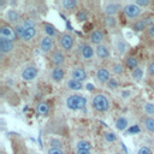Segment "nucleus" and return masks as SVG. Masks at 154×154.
I'll return each instance as SVG.
<instances>
[{"instance_id":"79ce46f5","label":"nucleus","mask_w":154,"mask_h":154,"mask_svg":"<svg viewBox=\"0 0 154 154\" xmlns=\"http://www.w3.org/2000/svg\"><path fill=\"white\" fill-rule=\"evenodd\" d=\"M137 154H150V149H149V147L143 146V147H141V148L138 149Z\"/></svg>"},{"instance_id":"423d86ee","label":"nucleus","mask_w":154,"mask_h":154,"mask_svg":"<svg viewBox=\"0 0 154 154\" xmlns=\"http://www.w3.org/2000/svg\"><path fill=\"white\" fill-rule=\"evenodd\" d=\"M73 45H75L73 36H72L70 32H64V34L60 35V47H61L64 51H66V52L72 51Z\"/></svg>"},{"instance_id":"aec40b11","label":"nucleus","mask_w":154,"mask_h":154,"mask_svg":"<svg viewBox=\"0 0 154 154\" xmlns=\"http://www.w3.org/2000/svg\"><path fill=\"white\" fill-rule=\"evenodd\" d=\"M66 87H67L69 89H71V90L77 91V90H81V89L83 88V84H82V82H78V81H76V79H73V78H70V79L66 82Z\"/></svg>"},{"instance_id":"bb28decb","label":"nucleus","mask_w":154,"mask_h":154,"mask_svg":"<svg viewBox=\"0 0 154 154\" xmlns=\"http://www.w3.org/2000/svg\"><path fill=\"white\" fill-rule=\"evenodd\" d=\"M61 6L65 8V10H75L77 6H78V1L76 0H63L61 1Z\"/></svg>"},{"instance_id":"6ab92c4d","label":"nucleus","mask_w":154,"mask_h":154,"mask_svg":"<svg viewBox=\"0 0 154 154\" xmlns=\"http://www.w3.org/2000/svg\"><path fill=\"white\" fill-rule=\"evenodd\" d=\"M146 28H147V25H146L144 19H137V20H135V22L132 23V25H131V29H132L134 31H136V32H141V31H143Z\"/></svg>"},{"instance_id":"473e14b6","label":"nucleus","mask_w":154,"mask_h":154,"mask_svg":"<svg viewBox=\"0 0 154 154\" xmlns=\"http://www.w3.org/2000/svg\"><path fill=\"white\" fill-rule=\"evenodd\" d=\"M14 31H16L17 37H19V38L23 40L24 34H25V28H24L22 24H17V25H14Z\"/></svg>"},{"instance_id":"cd10ccee","label":"nucleus","mask_w":154,"mask_h":154,"mask_svg":"<svg viewBox=\"0 0 154 154\" xmlns=\"http://www.w3.org/2000/svg\"><path fill=\"white\" fill-rule=\"evenodd\" d=\"M43 31H45L46 35L49 36V37H53V36L57 35L55 28H54L52 24H49V23H43Z\"/></svg>"},{"instance_id":"8fccbe9b","label":"nucleus","mask_w":154,"mask_h":154,"mask_svg":"<svg viewBox=\"0 0 154 154\" xmlns=\"http://www.w3.org/2000/svg\"><path fill=\"white\" fill-rule=\"evenodd\" d=\"M114 154H122V153H114Z\"/></svg>"},{"instance_id":"a878e982","label":"nucleus","mask_w":154,"mask_h":154,"mask_svg":"<svg viewBox=\"0 0 154 154\" xmlns=\"http://www.w3.org/2000/svg\"><path fill=\"white\" fill-rule=\"evenodd\" d=\"M36 112H37L38 114H41V116L48 114V112H49V106H48V103H46V102H40V103H37V106H36Z\"/></svg>"},{"instance_id":"f8f14e48","label":"nucleus","mask_w":154,"mask_h":154,"mask_svg":"<svg viewBox=\"0 0 154 154\" xmlns=\"http://www.w3.org/2000/svg\"><path fill=\"white\" fill-rule=\"evenodd\" d=\"M111 72L106 67H100L97 71H96V79L100 82V83H108V81L111 79Z\"/></svg>"},{"instance_id":"0eeeda50","label":"nucleus","mask_w":154,"mask_h":154,"mask_svg":"<svg viewBox=\"0 0 154 154\" xmlns=\"http://www.w3.org/2000/svg\"><path fill=\"white\" fill-rule=\"evenodd\" d=\"M113 46L114 49L120 54V55H125V53L129 51V45L128 42L122 37V36H116L113 40Z\"/></svg>"},{"instance_id":"9b49d317","label":"nucleus","mask_w":154,"mask_h":154,"mask_svg":"<svg viewBox=\"0 0 154 154\" xmlns=\"http://www.w3.org/2000/svg\"><path fill=\"white\" fill-rule=\"evenodd\" d=\"M103 38H105V35H103L102 30H100V29H95V30H93L89 34V41L91 43L96 45V46L101 45V42L103 41Z\"/></svg>"},{"instance_id":"6e6552de","label":"nucleus","mask_w":154,"mask_h":154,"mask_svg":"<svg viewBox=\"0 0 154 154\" xmlns=\"http://www.w3.org/2000/svg\"><path fill=\"white\" fill-rule=\"evenodd\" d=\"M49 60L53 65L57 66H61L65 61V54L60 51V49H54L51 54H49Z\"/></svg>"},{"instance_id":"4be33fe9","label":"nucleus","mask_w":154,"mask_h":154,"mask_svg":"<svg viewBox=\"0 0 154 154\" xmlns=\"http://www.w3.org/2000/svg\"><path fill=\"white\" fill-rule=\"evenodd\" d=\"M76 19L78 22H87L89 19V12L85 8H81L76 12Z\"/></svg>"},{"instance_id":"ddd939ff","label":"nucleus","mask_w":154,"mask_h":154,"mask_svg":"<svg viewBox=\"0 0 154 154\" xmlns=\"http://www.w3.org/2000/svg\"><path fill=\"white\" fill-rule=\"evenodd\" d=\"M5 19L10 23V24H18V20L20 19V16L18 13V11H16L14 8H10L5 12Z\"/></svg>"},{"instance_id":"58836bf2","label":"nucleus","mask_w":154,"mask_h":154,"mask_svg":"<svg viewBox=\"0 0 154 154\" xmlns=\"http://www.w3.org/2000/svg\"><path fill=\"white\" fill-rule=\"evenodd\" d=\"M135 4L142 8V7H148L150 5V1L149 0H135Z\"/></svg>"},{"instance_id":"37998d69","label":"nucleus","mask_w":154,"mask_h":154,"mask_svg":"<svg viewBox=\"0 0 154 154\" xmlns=\"http://www.w3.org/2000/svg\"><path fill=\"white\" fill-rule=\"evenodd\" d=\"M148 73L150 76H154V61H152L149 65H148Z\"/></svg>"},{"instance_id":"a211bd4d","label":"nucleus","mask_w":154,"mask_h":154,"mask_svg":"<svg viewBox=\"0 0 154 154\" xmlns=\"http://www.w3.org/2000/svg\"><path fill=\"white\" fill-rule=\"evenodd\" d=\"M95 53H96V55H97L100 59H107V58H109V55H111L109 48H108L106 45H102V43L99 45V46H96Z\"/></svg>"},{"instance_id":"09e8293b","label":"nucleus","mask_w":154,"mask_h":154,"mask_svg":"<svg viewBox=\"0 0 154 154\" xmlns=\"http://www.w3.org/2000/svg\"><path fill=\"white\" fill-rule=\"evenodd\" d=\"M85 87H87V88H88V89H89V90H93V89H94V88H93V85H91V84H87V85H85Z\"/></svg>"},{"instance_id":"5701e85b","label":"nucleus","mask_w":154,"mask_h":154,"mask_svg":"<svg viewBox=\"0 0 154 154\" xmlns=\"http://www.w3.org/2000/svg\"><path fill=\"white\" fill-rule=\"evenodd\" d=\"M125 66L130 70H135L138 67V61L135 57H126L125 58Z\"/></svg>"},{"instance_id":"c85d7f7f","label":"nucleus","mask_w":154,"mask_h":154,"mask_svg":"<svg viewBox=\"0 0 154 154\" xmlns=\"http://www.w3.org/2000/svg\"><path fill=\"white\" fill-rule=\"evenodd\" d=\"M103 22H105V25L108 28V29H114L117 26V19L116 17H111V16H106L103 18Z\"/></svg>"},{"instance_id":"b1692460","label":"nucleus","mask_w":154,"mask_h":154,"mask_svg":"<svg viewBox=\"0 0 154 154\" xmlns=\"http://www.w3.org/2000/svg\"><path fill=\"white\" fill-rule=\"evenodd\" d=\"M143 125H144V128L147 129L148 132L154 134V118H152V117H146V118L143 119Z\"/></svg>"},{"instance_id":"a19ab883","label":"nucleus","mask_w":154,"mask_h":154,"mask_svg":"<svg viewBox=\"0 0 154 154\" xmlns=\"http://www.w3.org/2000/svg\"><path fill=\"white\" fill-rule=\"evenodd\" d=\"M47 154H64V152L60 148H49Z\"/></svg>"},{"instance_id":"e433bc0d","label":"nucleus","mask_w":154,"mask_h":154,"mask_svg":"<svg viewBox=\"0 0 154 154\" xmlns=\"http://www.w3.org/2000/svg\"><path fill=\"white\" fill-rule=\"evenodd\" d=\"M144 111H146L147 114L153 116V114H154V103H152V102H146V103H144Z\"/></svg>"},{"instance_id":"ea45409f","label":"nucleus","mask_w":154,"mask_h":154,"mask_svg":"<svg viewBox=\"0 0 154 154\" xmlns=\"http://www.w3.org/2000/svg\"><path fill=\"white\" fill-rule=\"evenodd\" d=\"M140 131H141V129H140L138 125H132V126H130V128L128 129V134H130V135H132V134H138Z\"/></svg>"},{"instance_id":"1a4fd4ad","label":"nucleus","mask_w":154,"mask_h":154,"mask_svg":"<svg viewBox=\"0 0 154 154\" xmlns=\"http://www.w3.org/2000/svg\"><path fill=\"white\" fill-rule=\"evenodd\" d=\"M40 48L43 53H52L53 52V48H54V41H53V37H49L47 35H45L41 41H40Z\"/></svg>"},{"instance_id":"f3484780","label":"nucleus","mask_w":154,"mask_h":154,"mask_svg":"<svg viewBox=\"0 0 154 154\" xmlns=\"http://www.w3.org/2000/svg\"><path fill=\"white\" fill-rule=\"evenodd\" d=\"M64 77H65V72L61 66H57L51 71V78L53 82H61Z\"/></svg>"},{"instance_id":"9d476101","label":"nucleus","mask_w":154,"mask_h":154,"mask_svg":"<svg viewBox=\"0 0 154 154\" xmlns=\"http://www.w3.org/2000/svg\"><path fill=\"white\" fill-rule=\"evenodd\" d=\"M37 67L36 66H34V65H29V66H26V67H24V70L22 71V75H20V77H22V79H24V81H32V79H35V77L37 76Z\"/></svg>"},{"instance_id":"dca6fc26","label":"nucleus","mask_w":154,"mask_h":154,"mask_svg":"<svg viewBox=\"0 0 154 154\" xmlns=\"http://www.w3.org/2000/svg\"><path fill=\"white\" fill-rule=\"evenodd\" d=\"M13 48H14V45H13L12 41L0 37V52L1 53H4V54L5 53H10V52L13 51Z\"/></svg>"},{"instance_id":"412c9836","label":"nucleus","mask_w":154,"mask_h":154,"mask_svg":"<svg viewBox=\"0 0 154 154\" xmlns=\"http://www.w3.org/2000/svg\"><path fill=\"white\" fill-rule=\"evenodd\" d=\"M128 125H129V122L125 117H119V118L116 119V128L119 131H123V130L128 129Z\"/></svg>"},{"instance_id":"c756f323","label":"nucleus","mask_w":154,"mask_h":154,"mask_svg":"<svg viewBox=\"0 0 154 154\" xmlns=\"http://www.w3.org/2000/svg\"><path fill=\"white\" fill-rule=\"evenodd\" d=\"M36 35V28H31V29H25V34H24V37L23 40L29 42L30 40H32Z\"/></svg>"},{"instance_id":"4c0bfd02","label":"nucleus","mask_w":154,"mask_h":154,"mask_svg":"<svg viewBox=\"0 0 154 154\" xmlns=\"http://www.w3.org/2000/svg\"><path fill=\"white\" fill-rule=\"evenodd\" d=\"M22 25L25 28V29H31V28H36V24L32 19H24V22L22 23Z\"/></svg>"},{"instance_id":"f704fd0d","label":"nucleus","mask_w":154,"mask_h":154,"mask_svg":"<svg viewBox=\"0 0 154 154\" xmlns=\"http://www.w3.org/2000/svg\"><path fill=\"white\" fill-rule=\"evenodd\" d=\"M48 144L51 146V148H60L61 149V147H63L61 141H59L58 138H51L48 141Z\"/></svg>"},{"instance_id":"c03bdc74","label":"nucleus","mask_w":154,"mask_h":154,"mask_svg":"<svg viewBox=\"0 0 154 154\" xmlns=\"http://www.w3.org/2000/svg\"><path fill=\"white\" fill-rule=\"evenodd\" d=\"M147 34H148V36H149V37H154V25H152L150 28H148Z\"/></svg>"},{"instance_id":"7ed1b4c3","label":"nucleus","mask_w":154,"mask_h":154,"mask_svg":"<svg viewBox=\"0 0 154 154\" xmlns=\"http://www.w3.org/2000/svg\"><path fill=\"white\" fill-rule=\"evenodd\" d=\"M123 12L128 18L135 19L141 14L142 8L140 6H137L135 2H131V4H126V5L123 6Z\"/></svg>"},{"instance_id":"a18cd8bd","label":"nucleus","mask_w":154,"mask_h":154,"mask_svg":"<svg viewBox=\"0 0 154 154\" xmlns=\"http://www.w3.org/2000/svg\"><path fill=\"white\" fill-rule=\"evenodd\" d=\"M130 95H131V91H129V90H123L122 91V97L123 99H128Z\"/></svg>"},{"instance_id":"72a5a7b5","label":"nucleus","mask_w":154,"mask_h":154,"mask_svg":"<svg viewBox=\"0 0 154 154\" xmlns=\"http://www.w3.org/2000/svg\"><path fill=\"white\" fill-rule=\"evenodd\" d=\"M107 87H108V89H111V90H114V89H117V88L119 87V81H118L116 77H112V78L108 81V83H107Z\"/></svg>"},{"instance_id":"c9c22d12","label":"nucleus","mask_w":154,"mask_h":154,"mask_svg":"<svg viewBox=\"0 0 154 154\" xmlns=\"http://www.w3.org/2000/svg\"><path fill=\"white\" fill-rule=\"evenodd\" d=\"M103 138H105L107 142H114V141L117 140V135H116L114 132L108 131V132H105V134H103Z\"/></svg>"},{"instance_id":"f03ea898","label":"nucleus","mask_w":154,"mask_h":154,"mask_svg":"<svg viewBox=\"0 0 154 154\" xmlns=\"http://www.w3.org/2000/svg\"><path fill=\"white\" fill-rule=\"evenodd\" d=\"M91 105L94 109L99 112H106L109 109V100L103 95V94H96L93 96Z\"/></svg>"},{"instance_id":"4468645a","label":"nucleus","mask_w":154,"mask_h":154,"mask_svg":"<svg viewBox=\"0 0 154 154\" xmlns=\"http://www.w3.org/2000/svg\"><path fill=\"white\" fill-rule=\"evenodd\" d=\"M87 77H88V76H87V72H85V70L82 69V67H75V69L72 70V72H71V78L78 81V82L85 81Z\"/></svg>"},{"instance_id":"2f4dec72","label":"nucleus","mask_w":154,"mask_h":154,"mask_svg":"<svg viewBox=\"0 0 154 154\" xmlns=\"http://www.w3.org/2000/svg\"><path fill=\"white\" fill-rule=\"evenodd\" d=\"M131 77L135 79V81H141L142 77H143V70L141 67H137L135 70H132L131 72Z\"/></svg>"},{"instance_id":"39448f33","label":"nucleus","mask_w":154,"mask_h":154,"mask_svg":"<svg viewBox=\"0 0 154 154\" xmlns=\"http://www.w3.org/2000/svg\"><path fill=\"white\" fill-rule=\"evenodd\" d=\"M103 12L106 16H111L114 17V14H117L120 10H123V6L120 2H116V1H107L103 4Z\"/></svg>"},{"instance_id":"49530a36","label":"nucleus","mask_w":154,"mask_h":154,"mask_svg":"<svg viewBox=\"0 0 154 154\" xmlns=\"http://www.w3.org/2000/svg\"><path fill=\"white\" fill-rule=\"evenodd\" d=\"M77 154H91L90 150H77Z\"/></svg>"},{"instance_id":"2eb2a0df","label":"nucleus","mask_w":154,"mask_h":154,"mask_svg":"<svg viewBox=\"0 0 154 154\" xmlns=\"http://www.w3.org/2000/svg\"><path fill=\"white\" fill-rule=\"evenodd\" d=\"M94 53H95L94 52V48L90 45L84 43V45L81 46V54H82V57H83L84 60H90L94 57Z\"/></svg>"},{"instance_id":"de8ad7c7","label":"nucleus","mask_w":154,"mask_h":154,"mask_svg":"<svg viewBox=\"0 0 154 154\" xmlns=\"http://www.w3.org/2000/svg\"><path fill=\"white\" fill-rule=\"evenodd\" d=\"M5 5H6V2H5L4 0H1V1H0V7H4Z\"/></svg>"},{"instance_id":"393cba45","label":"nucleus","mask_w":154,"mask_h":154,"mask_svg":"<svg viewBox=\"0 0 154 154\" xmlns=\"http://www.w3.org/2000/svg\"><path fill=\"white\" fill-rule=\"evenodd\" d=\"M111 71L116 75H122L124 72V65L119 61H116V63H112L111 64Z\"/></svg>"},{"instance_id":"20e7f679","label":"nucleus","mask_w":154,"mask_h":154,"mask_svg":"<svg viewBox=\"0 0 154 154\" xmlns=\"http://www.w3.org/2000/svg\"><path fill=\"white\" fill-rule=\"evenodd\" d=\"M0 37L7 38V40H10V41L13 42L14 40H17V35H16L14 28H12L10 24L2 22L0 24Z\"/></svg>"},{"instance_id":"f257e3e1","label":"nucleus","mask_w":154,"mask_h":154,"mask_svg":"<svg viewBox=\"0 0 154 154\" xmlns=\"http://www.w3.org/2000/svg\"><path fill=\"white\" fill-rule=\"evenodd\" d=\"M65 105L71 111H79V109H83L87 106V99L82 95L72 94V95H69L66 97Z\"/></svg>"},{"instance_id":"7c9ffc66","label":"nucleus","mask_w":154,"mask_h":154,"mask_svg":"<svg viewBox=\"0 0 154 154\" xmlns=\"http://www.w3.org/2000/svg\"><path fill=\"white\" fill-rule=\"evenodd\" d=\"M76 148H77V150H90L91 144L88 141H78L76 143Z\"/></svg>"}]
</instances>
